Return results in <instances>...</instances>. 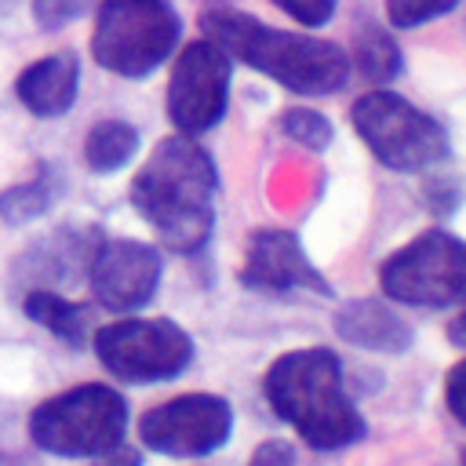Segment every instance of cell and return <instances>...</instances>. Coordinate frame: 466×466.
<instances>
[{
    "mask_svg": "<svg viewBox=\"0 0 466 466\" xmlns=\"http://www.w3.org/2000/svg\"><path fill=\"white\" fill-rule=\"evenodd\" d=\"M215 189L218 178L208 149L197 146L193 135H171L157 142L131 178V204L171 251L193 255L211 237Z\"/></svg>",
    "mask_w": 466,
    "mask_h": 466,
    "instance_id": "1",
    "label": "cell"
},
{
    "mask_svg": "<svg viewBox=\"0 0 466 466\" xmlns=\"http://www.w3.org/2000/svg\"><path fill=\"white\" fill-rule=\"evenodd\" d=\"M262 393L277 419H284L309 448L335 451L364 441L368 426L346 393L342 364L324 346H306L277 357L266 368Z\"/></svg>",
    "mask_w": 466,
    "mask_h": 466,
    "instance_id": "2",
    "label": "cell"
},
{
    "mask_svg": "<svg viewBox=\"0 0 466 466\" xmlns=\"http://www.w3.org/2000/svg\"><path fill=\"white\" fill-rule=\"evenodd\" d=\"M200 29L229 58H240L244 66L273 76L299 95H335L350 80L353 62L331 40L262 25L258 18L233 7H208L200 15Z\"/></svg>",
    "mask_w": 466,
    "mask_h": 466,
    "instance_id": "3",
    "label": "cell"
},
{
    "mask_svg": "<svg viewBox=\"0 0 466 466\" xmlns=\"http://www.w3.org/2000/svg\"><path fill=\"white\" fill-rule=\"evenodd\" d=\"M127 430V400L102 382H84L40 400L29 415V437L40 451L62 459H95L120 444Z\"/></svg>",
    "mask_w": 466,
    "mask_h": 466,
    "instance_id": "4",
    "label": "cell"
},
{
    "mask_svg": "<svg viewBox=\"0 0 466 466\" xmlns=\"http://www.w3.org/2000/svg\"><path fill=\"white\" fill-rule=\"evenodd\" d=\"M178 15L167 0H102L91 55L116 76L153 73L178 44Z\"/></svg>",
    "mask_w": 466,
    "mask_h": 466,
    "instance_id": "5",
    "label": "cell"
},
{
    "mask_svg": "<svg viewBox=\"0 0 466 466\" xmlns=\"http://www.w3.org/2000/svg\"><path fill=\"white\" fill-rule=\"evenodd\" d=\"M350 116L364 146L393 171H422L448 157L444 127L430 113H422L419 106L386 87L360 95Z\"/></svg>",
    "mask_w": 466,
    "mask_h": 466,
    "instance_id": "6",
    "label": "cell"
},
{
    "mask_svg": "<svg viewBox=\"0 0 466 466\" xmlns=\"http://www.w3.org/2000/svg\"><path fill=\"white\" fill-rule=\"evenodd\" d=\"M379 284L393 302L426 306V309L462 306L466 302V240L444 229H426L382 262Z\"/></svg>",
    "mask_w": 466,
    "mask_h": 466,
    "instance_id": "7",
    "label": "cell"
},
{
    "mask_svg": "<svg viewBox=\"0 0 466 466\" xmlns=\"http://www.w3.org/2000/svg\"><path fill=\"white\" fill-rule=\"evenodd\" d=\"M98 364L124 382H167L193 360V339L167 317H127L102 324L91 339Z\"/></svg>",
    "mask_w": 466,
    "mask_h": 466,
    "instance_id": "8",
    "label": "cell"
},
{
    "mask_svg": "<svg viewBox=\"0 0 466 466\" xmlns=\"http://www.w3.org/2000/svg\"><path fill=\"white\" fill-rule=\"evenodd\" d=\"M233 433V408L215 393H182L138 419V437L149 451L171 459H200L218 451Z\"/></svg>",
    "mask_w": 466,
    "mask_h": 466,
    "instance_id": "9",
    "label": "cell"
},
{
    "mask_svg": "<svg viewBox=\"0 0 466 466\" xmlns=\"http://www.w3.org/2000/svg\"><path fill=\"white\" fill-rule=\"evenodd\" d=\"M229 55L208 36L193 40L171 69L167 80V116L178 135H204L226 113L229 98Z\"/></svg>",
    "mask_w": 466,
    "mask_h": 466,
    "instance_id": "10",
    "label": "cell"
},
{
    "mask_svg": "<svg viewBox=\"0 0 466 466\" xmlns=\"http://www.w3.org/2000/svg\"><path fill=\"white\" fill-rule=\"evenodd\" d=\"M160 273H164L160 251L142 240H127V237L98 240L87 262V284L95 299L113 313L142 309L153 299Z\"/></svg>",
    "mask_w": 466,
    "mask_h": 466,
    "instance_id": "11",
    "label": "cell"
},
{
    "mask_svg": "<svg viewBox=\"0 0 466 466\" xmlns=\"http://www.w3.org/2000/svg\"><path fill=\"white\" fill-rule=\"evenodd\" d=\"M240 280L255 291H317L331 295V284L320 277V269L302 251L299 237L288 229H255L244 248V269Z\"/></svg>",
    "mask_w": 466,
    "mask_h": 466,
    "instance_id": "12",
    "label": "cell"
},
{
    "mask_svg": "<svg viewBox=\"0 0 466 466\" xmlns=\"http://www.w3.org/2000/svg\"><path fill=\"white\" fill-rule=\"evenodd\" d=\"M335 335L357 350L371 353H404L411 346V328L382 299H350L335 313Z\"/></svg>",
    "mask_w": 466,
    "mask_h": 466,
    "instance_id": "13",
    "label": "cell"
},
{
    "mask_svg": "<svg viewBox=\"0 0 466 466\" xmlns=\"http://www.w3.org/2000/svg\"><path fill=\"white\" fill-rule=\"evenodd\" d=\"M76 80H80L76 55L58 51L25 66L15 80V95L33 116H62L76 102Z\"/></svg>",
    "mask_w": 466,
    "mask_h": 466,
    "instance_id": "14",
    "label": "cell"
},
{
    "mask_svg": "<svg viewBox=\"0 0 466 466\" xmlns=\"http://www.w3.org/2000/svg\"><path fill=\"white\" fill-rule=\"evenodd\" d=\"M22 309H25V317H29L33 324L47 328V331L58 335L62 342L84 346V339H87V309H84L80 302H73V299H66V295H58V291L36 284V288L25 291Z\"/></svg>",
    "mask_w": 466,
    "mask_h": 466,
    "instance_id": "15",
    "label": "cell"
},
{
    "mask_svg": "<svg viewBox=\"0 0 466 466\" xmlns=\"http://www.w3.org/2000/svg\"><path fill=\"white\" fill-rule=\"evenodd\" d=\"M138 149V131L127 120H98L84 138V160L91 171H120Z\"/></svg>",
    "mask_w": 466,
    "mask_h": 466,
    "instance_id": "16",
    "label": "cell"
},
{
    "mask_svg": "<svg viewBox=\"0 0 466 466\" xmlns=\"http://www.w3.org/2000/svg\"><path fill=\"white\" fill-rule=\"evenodd\" d=\"M58 186H62V182H58V175L40 171L36 178L18 182V186L4 189V193H0V218H4L7 226H25V222L40 218V215L55 204Z\"/></svg>",
    "mask_w": 466,
    "mask_h": 466,
    "instance_id": "17",
    "label": "cell"
},
{
    "mask_svg": "<svg viewBox=\"0 0 466 466\" xmlns=\"http://www.w3.org/2000/svg\"><path fill=\"white\" fill-rule=\"evenodd\" d=\"M350 62H357V69L364 73V80L368 84H379V87L390 84L400 73V51H397L393 36L382 33V29H375V25H364L357 33V44H353V58Z\"/></svg>",
    "mask_w": 466,
    "mask_h": 466,
    "instance_id": "18",
    "label": "cell"
},
{
    "mask_svg": "<svg viewBox=\"0 0 466 466\" xmlns=\"http://www.w3.org/2000/svg\"><path fill=\"white\" fill-rule=\"evenodd\" d=\"M280 127H284V135L288 138H295L299 146H306V149H313V153H320V149H328L331 146V124L320 116V113H313V109H288L284 116H280Z\"/></svg>",
    "mask_w": 466,
    "mask_h": 466,
    "instance_id": "19",
    "label": "cell"
},
{
    "mask_svg": "<svg viewBox=\"0 0 466 466\" xmlns=\"http://www.w3.org/2000/svg\"><path fill=\"white\" fill-rule=\"evenodd\" d=\"M455 7H459V0H386V15L397 29H415V25L433 22Z\"/></svg>",
    "mask_w": 466,
    "mask_h": 466,
    "instance_id": "20",
    "label": "cell"
},
{
    "mask_svg": "<svg viewBox=\"0 0 466 466\" xmlns=\"http://www.w3.org/2000/svg\"><path fill=\"white\" fill-rule=\"evenodd\" d=\"M33 4V18L40 29H62L66 22L80 18L87 0H29Z\"/></svg>",
    "mask_w": 466,
    "mask_h": 466,
    "instance_id": "21",
    "label": "cell"
},
{
    "mask_svg": "<svg viewBox=\"0 0 466 466\" xmlns=\"http://www.w3.org/2000/svg\"><path fill=\"white\" fill-rule=\"evenodd\" d=\"M280 11H288L302 25H324L335 11V0H277Z\"/></svg>",
    "mask_w": 466,
    "mask_h": 466,
    "instance_id": "22",
    "label": "cell"
},
{
    "mask_svg": "<svg viewBox=\"0 0 466 466\" xmlns=\"http://www.w3.org/2000/svg\"><path fill=\"white\" fill-rule=\"evenodd\" d=\"M444 404L455 415V422L466 426V357L451 364L448 379H444Z\"/></svg>",
    "mask_w": 466,
    "mask_h": 466,
    "instance_id": "23",
    "label": "cell"
},
{
    "mask_svg": "<svg viewBox=\"0 0 466 466\" xmlns=\"http://www.w3.org/2000/svg\"><path fill=\"white\" fill-rule=\"evenodd\" d=\"M248 466H295V451L284 441H266L251 451Z\"/></svg>",
    "mask_w": 466,
    "mask_h": 466,
    "instance_id": "24",
    "label": "cell"
},
{
    "mask_svg": "<svg viewBox=\"0 0 466 466\" xmlns=\"http://www.w3.org/2000/svg\"><path fill=\"white\" fill-rule=\"evenodd\" d=\"M91 466H142V451H138V448H127V444L120 441V444L106 448L102 455H95Z\"/></svg>",
    "mask_w": 466,
    "mask_h": 466,
    "instance_id": "25",
    "label": "cell"
},
{
    "mask_svg": "<svg viewBox=\"0 0 466 466\" xmlns=\"http://www.w3.org/2000/svg\"><path fill=\"white\" fill-rule=\"evenodd\" d=\"M448 342L459 346V350H466V309L448 320Z\"/></svg>",
    "mask_w": 466,
    "mask_h": 466,
    "instance_id": "26",
    "label": "cell"
},
{
    "mask_svg": "<svg viewBox=\"0 0 466 466\" xmlns=\"http://www.w3.org/2000/svg\"><path fill=\"white\" fill-rule=\"evenodd\" d=\"M0 466H33L25 455H11V451H0Z\"/></svg>",
    "mask_w": 466,
    "mask_h": 466,
    "instance_id": "27",
    "label": "cell"
},
{
    "mask_svg": "<svg viewBox=\"0 0 466 466\" xmlns=\"http://www.w3.org/2000/svg\"><path fill=\"white\" fill-rule=\"evenodd\" d=\"M462 466H466V451H462Z\"/></svg>",
    "mask_w": 466,
    "mask_h": 466,
    "instance_id": "28",
    "label": "cell"
}]
</instances>
